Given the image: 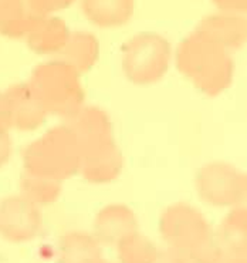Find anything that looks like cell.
Here are the masks:
<instances>
[{"mask_svg": "<svg viewBox=\"0 0 247 263\" xmlns=\"http://www.w3.org/2000/svg\"><path fill=\"white\" fill-rule=\"evenodd\" d=\"M0 129H10L9 116H7L6 98H5V92L2 91H0Z\"/></svg>", "mask_w": 247, "mask_h": 263, "instance_id": "obj_23", "label": "cell"}, {"mask_svg": "<svg viewBox=\"0 0 247 263\" xmlns=\"http://www.w3.org/2000/svg\"><path fill=\"white\" fill-rule=\"evenodd\" d=\"M212 2L220 12L239 13V14L247 13V0H212Z\"/></svg>", "mask_w": 247, "mask_h": 263, "instance_id": "obj_21", "label": "cell"}, {"mask_svg": "<svg viewBox=\"0 0 247 263\" xmlns=\"http://www.w3.org/2000/svg\"><path fill=\"white\" fill-rule=\"evenodd\" d=\"M159 232L169 252L185 263H217L222 249L213 239L209 223L188 203L168 206L159 219Z\"/></svg>", "mask_w": 247, "mask_h": 263, "instance_id": "obj_3", "label": "cell"}, {"mask_svg": "<svg viewBox=\"0 0 247 263\" xmlns=\"http://www.w3.org/2000/svg\"><path fill=\"white\" fill-rule=\"evenodd\" d=\"M74 2L75 0H26L29 9L37 16H49L51 13L67 9Z\"/></svg>", "mask_w": 247, "mask_h": 263, "instance_id": "obj_20", "label": "cell"}, {"mask_svg": "<svg viewBox=\"0 0 247 263\" xmlns=\"http://www.w3.org/2000/svg\"><path fill=\"white\" fill-rule=\"evenodd\" d=\"M64 123L74 131L80 144L83 177L91 184H108L117 179L123 158L112 135L110 116L99 107L83 105Z\"/></svg>", "mask_w": 247, "mask_h": 263, "instance_id": "obj_1", "label": "cell"}, {"mask_svg": "<svg viewBox=\"0 0 247 263\" xmlns=\"http://www.w3.org/2000/svg\"><path fill=\"white\" fill-rule=\"evenodd\" d=\"M138 231L134 211L122 203H111L99 211L94 220V236L101 245L117 246L119 240Z\"/></svg>", "mask_w": 247, "mask_h": 263, "instance_id": "obj_10", "label": "cell"}, {"mask_svg": "<svg viewBox=\"0 0 247 263\" xmlns=\"http://www.w3.org/2000/svg\"><path fill=\"white\" fill-rule=\"evenodd\" d=\"M217 243L222 251L230 255H243L247 252V208L237 206L224 218L220 225Z\"/></svg>", "mask_w": 247, "mask_h": 263, "instance_id": "obj_17", "label": "cell"}, {"mask_svg": "<svg viewBox=\"0 0 247 263\" xmlns=\"http://www.w3.org/2000/svg\"><path fill=\"white\" fill-rule=\"evenodd\" d=\"M10 128L34 131L46 121L49 112L29 83L10 86L5 91Z\"/></svg>", "mask_w": 247, "mask_h": 263, "instance_id": "obj_9", "label": "cell"}, {"mask_svg": "<svg viewBox=\"0 0 247 263\" xmlns=\"http://www.w3.org/2000/svg\"><path fill=\"white\" fill-rule=\"evenodd\" d=\"M101 246L93 233L68 232L58 242L56 263H101L104 260Z\"/></svg>", "mask_w": 247, "mask_h": 263, "instance_id": "obj_13", "label": "cell"}, {"mask_svg": "<svg viewBox=\"0 0 247 263\" xmlns=\"http://www.w3.org/2000/svg\"><path fill=\"white\" fill-rule=\"evenodd\" d=\"M70 36L66 22L56 16H40L26 34L31 51L42 55L60 54Z\"/></svg>", "mask_w": 247, "mask_h": 263, "instance_id": "obj_12", "label": "cell"}, {"mask_svg": "<svg viewBox=\"0 0 247 263\" xmlns=\"http://www.w3.org/2000/svg\"><path fill=\"white\" fill-rule=\"evenodd\" d=\"M156 263H185L182 259H179L178 256H175L171 252H167V253H161V257L158 259Z\"/></svg>", "mask_w": 247, "mask_h": 263, "instance_id": "obj_24", "label": "cell"}, {"mask_svg": "<svg viewBox=\"0 0 247 263\" xmlns=\"http://www.w3.org/2000/svg\"><path fill=\"white\" fill-rule=\"evenodd\" d=\"M172 60V47L158 33H139L122 46V70L136 86H149L163 79Z\"/></svg>", "mask_w": 247, "mask_h": 263, "instance_id": "obj_6", "label": "cell"}, {"mask_svg": "<svg viewBox=\"0 0 247 263\" xmlns=\"http://www.w3.org/2000/svg\"><path fill=\"white\" fill-rule=\"evenodd\" d=\"M243 201L247 202V174H244V195H243Z\"/></svg>", "mask_w": 247, "mask_h": 263, "instance_id": "obj_25", "label": "cell"}, {"mask_svg": "<svg viewBox=\"0 0 247 263\" xmlns=\"http://www.w3.org/2000/svg\"><path fill=\"white\" fill-rule=\"evenodd\" d=\"M196 29L206 33L230 53L247 43V17L239 13L220 12L203 17Z\"/></svg>", "mask_w": 247, "mask_h": 263, "instance_id": "obj_11", "label": "cell"}, {"mask_svg": "<svg viewBox=\"0 0 247 263\" xmlns=\"http://www.w3.org/2000/svg\"><path fill=\"white\" fill-rule=\"evenodd\" d=\"M119 263H156L161 252L154 242L138 231L117 243Z\"/></svg>", "mask_w": 247, "mask_h": 263, "instance_id": "obj_18", "label": "cell"}, {"mask_svg": "<svg viewBox=\"0 0 247 263\" xmlns=\"http://www.w3.org/2000/svg\"><path fill=\"white\" fill-rule=\"evenodd\" d=\"M23 171L36 177L64 181L81 168V149L74 131L64 123L50 128L22 151Z\"/></svg>", "mask_w": 247, "mask_h": 263, "instance_id": "obj_4", "label": "cell"}, {"mask_svg": "<svg viewBox=\"0 0 247 263\" xmlns=\"http://www.w3.org/2000/svg\"><path fill=\"white\" fill-rule=\"evenodd\" d=\"M199 196L215 206H233L243 201L244 174L228 162H210L196 174Z\"/></svg>", "mask_w": 247, "mask_h": 263, "instance_id": "obj_7", "label": "cell"}, {"mask_svg": "<svg viewBox=\"0 0 247 263\" xmlns=\"http://www.w3.org/2000/svg\"><path fill=\"white\" fill-rule=\"evenodd\" d=\"M175 63L180 73L208 97H217L232 86L235 62L230 51L198 29L180 42Z\"/></svg>", "mask_w": 247, "mask_h": 263, "instance_id": "obj_2", "label": "cell"}, {"mask_svg": "<svg viewBox=\"0 0 247 263\" xmlns=\"http://www.w3.org/2000/svg\"><path fill=\"white\" fill-rule=\"evenodd\" d=\"M134 0H81L86 17L102 29L127 25L134 14Z\"/></svg>", "mask_w": 247, "mask_h": 263, "instance_id": "obj_14", "label": "cell"}, {"mask_svg": "<svg viewBox=\"0 0 247 263\" xmlns=\"http://www.w3.org/2000/svg\"><path fill=\"white\" fill-rule=\"evenodd\" d=\"M60 54L61 60L73 66L78 73H87L98 60V40L88 31H70L67 43L64 44Z\"/></svg>", "mask_w": 247, "mask_h": 263, "instance_id": "obj_15", "label": "cell"}, {"mask_svg": "<svg viewBox=\"0 0 247 263\" xmlns=\"http://www.w3.org/2000/svg\"><path fill=\"white\" fill-rule=\"evenodd\" d=\"M43 227L40 206L25 195L7 196L0 201V236L13 243L29 242Z\"/></svg>", "mask_w": 247, "mask_h": 263, "instance_id": "obj_8", "label": "cell"}, {"mask_svg": "<svg viewBox=\"0 0 247 263\" xmlns=\"http://www.w3.org/2000/svg\"><path fill=\"white\" fill-rule=\"evenodd\" d=\"M27 83L49 114L67 120L84 105L86 91L80 73L61 59L38 64Z\"/></svg>", "mask_w": 247, "mask_h": 263, "instance_id": "obj_5", "label": "cell"}, {"mask_svg": "<svg viewBox=\"0 0 247 263\" xmlns=\"http://www.w3.org/2000/svg\"><path fill=\"white\" fill-rule=\"evenodd\" d=\"M40 17L31 12L26 0H0V34L23 39Z\"/></svg>", "mask_w": 247, "mask_h": 263, "instance_id": "obj_16", "label": "cell"}, {"mask_svg": "<svg viewBox=\"0 0 247 263\" xmlns=\"http://www.w3.org/2000/svg\"><path fill=\"white\" fill-rule=\"evenodd\" d=\"M63 182L49 178L36 177L29 172H22L20 177V191L22 195L29 198L38 206L50 205L58 199L61 195Z\"/></svg>", "mask_w": 247, "mask_h": 263, "instance_id": "obj_19", "label": "cell"}, {"mask_svg": "<svg viewBox=\"0 0 247 263\" xmlns=\"http://www.w3.org/2000/svg\"><path fill=\"white\" fill-rule=\"evenodd\" d=\"M12 153L13 144L9 129H0V168L9 162Z\"/></svg>", "mask_w": 247, "mask_h": 263, "instance_id": "obj_22", "label": "cell"}, {"mask_svg": "<svg viewBox=\"0 0 247 263\" xmlns=\"http://www.w3.org/2000/svg\"><path fill=\"white\" fill-rule=\"evenodd\" d=\"M101 263H111V262H107V260H102V262Z\"/></svg>", "mask_w": 247, "mask_h": 263, "instance_id": "obj_26", "label": "cell"}]
</instances>
